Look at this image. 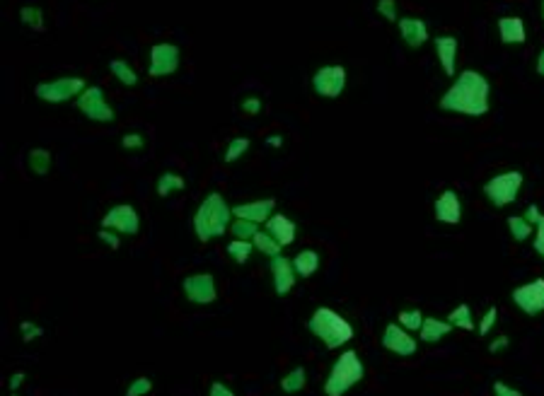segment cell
I'll use <instances>...</instances> for the list:
<instances>
[{
  "label": "cell",
  "instance_id": "4",
  "mask_svg": "<svg viewBox=\"0 0 544 396\" xmlns=\"http://www.w3.org/2000/svg\"><path fill=\"white\" fill-rule=\"evenodd\" d=\"M365 377V368H363L361 358L356 350H344L332 365L329 377L325 379V396H344L351 387Z\"/></svg>",
  "mask_w": 544,
  "mask_h": 396
},
{
  "label": "cell",
  "instance_id": "38",
  "mask_svg": "<svg viewBox=\"0 0 544 396\" xmlns=\"http://www.w3.org/2000/svg\"><path fill=\"white\" fill-rule=\"evenodd\" d=\"M19 331H22V341H24V343H29V341H34V339H42V336H44L42 326L32 324V321H22V324H19Z\"/></svg>",
  "mask_w": 544,
  "mask_h": 396
},
{
  "label": "cell",
  "instance_id": "35",
  "mask_svg": "<svg viewBox=\"0 0 544 396\" xmlns=\"http://www.w3.org/2000/svg\"><path fill=\"white\" fill-rule=\"evenodd\" d=\"M377 12L387 19V22H399V15H397V0H377Z\"/></svg>",
  "mask_w": 544,
  "mask_h": 396
},
{
  "label": "cell",
  "instance_id": "31",
  "mask_svg": "<svg viewBox=\"0 0 544 396\" xmlns=\"http://www.w3.org/2000/svg\"><path fill=\"white\" fill-rule=\"evenodd\" d=\"M186 184H184V179L179 177V174H174V172H165V174H160V179H158V196H170L172 191H181Z\"/></svg>",
  "mask_w": 544,
  "mask_h": 396
},
{
  "label": "cell",
  "instance_id": "11",
  "mask_svg": "<svg viewBox=\"0 0 544 396\" xmlns=\"http://www.w3.org/2000/svg\"><path fill=\"white\" fill-rule=\"evenodd\" d=\"M102 227L114 229L119 234H138L140 229V218L136 213L134 205H114V208L107 210V215L102 218Z\"/></svg>",
  "mask_w": 544,
  "mask_h": 396
},
{
  "label": "cell",
  "instance_id": "39",
  "mask_svg": "<svg viewBox=\"0 0 544 396\" xmlns=\"http://www.w3.org/2000/svg\"><path fill=\"white\" fill-rule=\"evenodd\" d=\"M143 145H145V140L140 133H126L124 138H121V148L124 150H140Z\"/></svg>",
  "mask_w": 544,
  "mask_h": 396
},
{
  "label": "cell",
  "instance_id": "27",
  "mask_svg": "<svg viewBox=\"0 0 544 396\" xmlns=\"http://www.w3.org/2000/svg\"><path fill=\"white\" fill-rule=\"evenodd\" d=\"M307 384V375H305V368H293L291 373L286 375V377L281 379V389L286 394H298L302 392Z\"/></svg>",
  "mask_w": 544,
  "mask_h": 396
},
{
  "label": "cell",
  "instance_id": "3",
  "mask_svg": "<svg viewBox=\"0 0 544 396\" xmlns=\"http://www.w3.org/2000/svg\"><path fill=\"white\" fill-rule=\"evenodd\" d=\"M307 329L315 339H320L322 343L329 350H336L341 346H346L354 339V326L351 321H346L339 312H334L332 307H317L312 312L310 321H307Z\"/></svg>",
  "mask_w": 544,
  "mask_h": 396
},
{
  "label": "cell",
  "instance_id": "30",
  "mask_svg": "<svg viewBox=\"0 0 544 396\" xmlns=\"http://www.w3.org/2000/svg\"><path fill=\"white\" fill-rule=\"evenodd\" d=\"M508 229H511V237L516 242H525V239L532 237V225L523 215H508Z\"/></svg>",
  "mask_w": 544,
  "mask_h": 396
},
{
  "label": "cell",
  "instance_id": "10",
  "mask_svg": "<svg viewBox=\"0 0 544 396\" xmlns=\"http://www.w3.org/2000/svg\"><path fill=\"white\" fill-rule=\"evenodd\" d=\"M513 305L520 312H525L527 317H537L544 312V278H537L525 285H518L511 292Z\"/></svg>",
  "mask_w": 544,
  "mask_h": 396
},
{
  "label": "cell",
  "instance_id": "5",
  "mask_svg": "<svg viewBox=\"0 0 544 396\" xmlns=\"http://www.w3.org/2000/svg\"><path fill=\"white\" fill-rule=\"evenodd\" d=\"M523 182H525V177H523V172H518V169L493 174V177L484 184V196L489 198V203H491L493 208H506V205H511L513 200L518 198V194H520V189H523Z\"/></svg>",
  "mask_w": 544,
  "mask_h": 396
},
{
  "label": "cell",
  "instance_id": "1",
  "mask_svg": "<svg viewBox=\"0 0 544 396\" xmlns=\"http://www.w3.org/2000/svg\"><path fill=\"white\" fill-rule=\"evenodd\" d=\"M489 100H491V82L479 70L469 68L460 73L448 92L440 97V109L464 116H484L491 106Z\"/></svg>",
  "mask_w": 544,
  "mask_h": 396
},
{
  "label": "cell",
  "instance_id": "41",
  "mask_svg": "<svg viewBox=\"0 0 544 396\" xmlns=\"http://www.w3.org/2000/svg\"><path fill=\"white\" fill-rule=\"evenodd\" d=\"M535 227L537 229H535V239H532V247H535V252L544 258V215L540 218V223H537Z\"/></svg>",
  "mask_w": 544,
  "mask_h": 396
},
{
  "label": "cell",
  "instance_id": "9",
  "mask_svg": "<svg viewBox=\"0 0 544 396\" xmlns=\"http://www.w3.org/2000/svg\"><path fill=\"white\" fill-rule=\"evenodd\" d=\"M312 87L325 100H336L346 90V68L344 66H322L312 75Z\"/></svg>",
  "mask_w": 544,
  "mask_h": 396
},
{
  "label": "cell",
  "instance_id": "44",
  "mask_svg": "<svg viewBox=\"0 0 544 396\" xmlns=\"http://www.w3.org/2000/svg\"><path fill=\"white\" fill-rule=\"evenodd\" d=\"M508 346H511V339L503 334V336H498V339H493L491 343H489V353H501V350H506Z\"/></svg>",
  "mask_w": 544,
  "mask_h": 396
},
{
  "label": "cell",
  "instance_id": "28",
  "mask_svg": "<svg viewBox=\"0 0 544 396\" xmlns=\"http://www.w3.org/2000/svg\"><path fill=\"white\" fill-rule=\"evenodd\" d=\"M19 19H22V24H27L29 29H34V32H44V29H46V24H44V12H42V8H37V5H24V8L19 10Z\"/></svg>",
  "mask_w": 544,
  "mask_h": 396
},
{
  "label": "cell",
  "instance_id": "33",
  "mask_svg": "<svg viewBox=\"0 0 544 396\" xmlns=\"http://www.w3.org/2000/svg\"><path fill=\"white\" fill-rule=\"evenodd\" d=\"M247 150H249V138L247 135H237V138L230 140L228 150H225V162H235V160L242 158Z\"/></svg>",
  "mask_w": 544,
  "mask_h": 396
},
{
  "label": "cell",
  "instance_id": "26",
  "mask_svg": "<svg viewBox=\"0 0 544 396\" xmlns=\"http://www.w3.org/2000/svg\"><path fill=\"white\" fill-rule=\"evenodd\" d=\"M252 242H254V249H257V252H262L264 256H271V258L273 256H281V249L283 247L269 232H262V229H259V232L252 237Z\"/></svg>",
  "mask_w": 544,
  "mask_h": 396
},
{
  "label": "cell",
  "instance_id": "29",
  "mask_svg": "<svg viewBox=\"0 0 544 396\" xmlns=\"http://www.w3.org/2000/svg\"><path fill=\"white\" fill-rule=\"evenodd\" d=\"M252 249H254L252 239H233L228 244V254L235 263H247L249 256H252Z\"/></svg>",
  "mask_w": 544,
  "mask_h": 396
},
{
  "label": "cell",
  "instance_id": "43",
  "mask_svg": "<svg viewBox=\"0 0 544 396\" xmlns=\"http://www.w3.org/2000/svg\"><path fill=\"white\" fill-rule=\"evenodd\" d=\"M493 396H523V392H518L516 387L498 379V382H493Z\"/></svg>",
  "mask_w": 544,
  "mask_h": 396
},
{
  "label": "cell",
  "instance_id": "23",
  "mask_svg": "<svg viewBox=\"0 0 544 396\" xmlns=\"http://www.w3.org/2000/svg\"><path fill=\"white\" fill-rule=\"evenodd\" d=\"M109 70H111V75H114L119 82H124L126 87L138 85V73H136L134 68H131V63L124 61V58H114V61H109Z\"/></svg>",
  "mask_w": 544,
  "mask_h": 396
},
{
  "label": "cell",
  "instance_id": "51",
  "mask_svg": "<svg viewBox=\"0 0 544 396\" xmlns=\"http://www.w3.org/2000/svg\"><path fill=\"white\" fill-rule=\"evenodd\" d=\"M12 396H17V394H12Z\"/></svg>",
  "mask_w": 544,
  "mask_h": 396
},
{
  "label": "cell",
  "instance_id": "46",
  "mask_svg": "<svg viewBox=\"0 0 544 396\" xmlns=\"http://www.w3.org/2000/svg\"><path fill=\"white\" fill-rule=\"evenodd\" d=\"M208 396H235V392L228 387V384H223V382H213V384H210Z\"/></svg>",
  "mask_w": 544,
  "mask_h": 396
},
{
  "label": "cell",
  "instance_id": "42",
  "mask_svg": "<svg viewBox=\"0 0 544 396\" xmlns=\"http://www.w3.org/2000/svg\"><path fill=\"white\" fill-rule=\"evenodd\" d=\"M239 109H242L244 114H259V111H262V100H259V97H244V100L239 102Z\"/></svg>",
  "mask_w": 544,
  "mask_h": 396
},
{
  "label": "cell",
  "instance_id": "8",
  "mask_svg": "<svg viewBox=\"0 0 544 396\" xmlns=\"http://www.w3.org/2000/svg\"><path fill=\"white\" fill-rule=\"evenodd\" d=\"M181 63V51L177 44L170 41H160L153 44L150 48V66H148V75L150 77H167L172 73L179 70Z\"/></svg>",
  "mask_w": 544,
  "mask_h": 396
},
{
  "label": "cell",
  "instance_id": "24",
  "mask_svg": "<svg viewBox=\"0 0 544 396\" xmlns=\"http://www.w3.org/2000/svg\"><path fill=\"white\" fill-rule=\"evenodd\" d=\"M27 162H29V169H32L37 177H44V174H48V169H51V153H48L46 148H34V150H29Z\"/></svg>",
  "mask_w": 544,
  "mask_h": 396
},
{
  "label": "cell",
  "instance_id": "22",
  "mask_svg": "<svg viewBox=\"0 0 544 396\" xmlns=\"http://www.w3.org/2000/svg\"><path fill=\"white\" fill-rule=\"evenodd\" d=\"M293 266L300 278H312L320 268V254L315 249H302L293 256Z\"/></svg>",
  "mask_w": 544,
  "mask_h": 396
},
{
  "label": "cell",
  "instance_id": "2",
  "mask_svg": "<svg viewBox=\"0 0 544 396\" xmlns=\"http://www.w3.org/2000/svg\"><path fill=\"white\" fill-rule=\"evenodd\" d=\"M230 218H233V208L225 203V198L220 194H208L194 215V232L199 242L223 237L225 229L230 227Z\"/></svg>",
  "mask_w": 544,
  "mask_h": 396
},
{
  "label": "cell",
  "instance_id": "34",
  "mask_svg": "<svg viewBox=\"0 0 544 396\" xmlns=\"http://www.w3.org/2000/svg\"><path fill=\"white\" fill-rule=\"evenodd\" d=\"M259 232V225L257 223H249V220H235L233 223V234L239 239H252L254 234Z\"/></svg>",
  "mask_w": 544,
  "mask_h": 396
},
{
  "label": "cell",
  "instance_id": "19",
  "mask_svg": "<svg viewBox=\"0 0 544 396\" xmlns=\"http://www.w3.org/2000/svg\"><path fill=\"white\" fill-rule=\"evenodd\" d=\"M435 44V53H438L440 68L448 77L455 75V61H457V39L453 34H438L433 39Z\"/></svg>",
  "mask_w": 544,
  "mask_h": 396
},
{
  "label": "cell",
  "instance_id": "36",
  "mask_svg": "<svg viewBox=\"0 0 544 396\" xmlns=\"http://www.w3.org/2000/svg\"><path fill=\"white\" fill-rule=\"evenodd\" d=\"M496 319H498V307L491 305V307H489L487 314L482 317V321H479V336L491 334V329H493V324H496Z\"/></svg>",
  "mask_w": 544,
  "mask_h": 396
},
{
  "label": "cell",
  "instance_id": "13",
  "mask_svg": "<svg viewBox=\"0 0 544 396\" xmlns=\"http://www.w3.org/2000/svg\"><path fill=\"white\" fill-rule=\"evenodd\" d=\"M382 348L390 350V353L399 355V358H411V355L419 350L416 339L399 324H387L382 331Z\"/></svg>",
  "mask_w": 544,
  "mask_h": 396
},
{
  "label": "cell",
  "instance_id": "45",
  "mask_svg": "<svg viewBox=\"0 0 544 396\" xmlns=\"http://www.w3.org/2000/svg\"><path fill=\"white\" fill-rule=\"evenodd\" d=\"M542 215H544L542 210L537 208L535 203H532V205H527V208H525V215H523V218H525L530 225H537V223H540V218H542Z\"/></svg>",
  "mask_w": 544,
  "mask_h": 396
},
{
  "label": "cell",
  "instance_id": "40",
  "mask_svg": "<svg viewBox=\"0 0 544 396\" xmlns=\"http://www.w3.org/2000/svg\"><path fill=\"white\" fill-rule=\"evenodd\" d=\"M97 237L102 239V242L107 244L109 249H119L121 247V239H119V232H111V229H105L102 227L100 232H97Z\"/></svg>",
  "mask_w": 544,
  "mask_h": 396
},
{
  "label": "cell",
  "instance_id": "14",
  "mask_svg": "<svg viewBox=\"0 0 544 396\" xmlns=\"http://www.w3.org/2000/svg\"><path fill=\"white\" fill-rule=\"evenodd\" d=\"M271 276H273V290L276 295H288L296 285V266L291 258L286 256H273L271 258Z\"/></svg>",
  "mask_w": 544,
  "mask_h": 396
},
{
  "label": "cell",
  "instance_id": "48",
  "mask_svg": "<svg viewBox=\"0 0 544 396\" xmlns=\"http://www.w3.org/2000/svg\"><path fill=\"white\" fill-rule=\"evenodd\" d=\"M535 70H537V75L544 77V48H542L540 53H537V66H535Z\"/></svg>",
  "mask_w": 544,
  "mask_h": 396
},
{
  "label": "cell",
  "instance_id": "50",
  "mask_svg": "<svg viewBox=\"0 0 544 396\" xmlns=\"http://www.w3.org/2000/svg\"><path fill=\"white\" fill-rule=\"evenodd\" d=\"M542 17H544V0H542Z\"/></svg>",
  "mask_w": 544,
  "mask_h": 396
},
{
  "label": "cell",
  "instance_id": "21",
  "mask_svg": "<svg viewBox=\"0 0 544 396\" xmlns=\"http://www.w3.org/2000/svg\"><path fill=\"white\" fill-rule=\"evenodd\" d=\"M450 331H453V324H450V321H440V319H435V317H428V319H424V326H421L419 334L424 343H438V341H443Z\"/></svg>",
  "mask_w": 544,
  "mask_h": 396
},
{
  "label": "cell",
  "instance_id": "6",
  "mask_svg": "<svg viewBox=\"0 0 544 396\" xmlns=\"http://www.w3.org/2000/svg\"><path fill=\"white\" fill-rule=\"evenodd\" d=\"M85 80L82 77H56V80L39 82L34 87V95L46 104H61V102H71L85 92Z\"/></svg>",
  "mask_w": 544,
  "mask_h": 396
},
{
  "label": "cell",
  "instance_id": "20",
  "mask_svg": "<svg viewBox=\"0 0 544 396\" xmlns=\"http://www.w3.org/2000/svg\"><path fill=\"white\" fill-rule=\"evenodd\" d=\"M498 37L508 46H518V44H525L527 29L525 22L520 17H498Z\"/></svg>",
  "mask_w": 544,
  "mask_h": 396
},
{
  "label": "cell",
  "instance_id": "7",
  "mask_svg": "<svg viewBox=\"0 0 544 396\" xmlns=\"http://www.w3.org/2000/svg\"><path fill=\"white\" fill-rule=\"evenodd\" d=\"M75 106L87 116V119L95 121V124H111V121L116 119L114 109H111V104L107 102V95L100 85L87 87V90L75 100Z\"/></svg>",
  "mask_w": 544,
  "mask_h": 396
},
{
  "label": "cell",
  "instance_id": "17",
  "mask_svg": "<svg viewBox=\"0 0 544 396\" xmlns=\"http://www.w3.org/2000/svg\"><path fill=\"white\" fill-rule=\"evenodd\" d=\"M401 34V41L406 44L409 48H421L426 41H428V22L421 17H399L397 22Z\"/></svg>",
  "mask_w": 544,
  "mask_h": 396
},
{
  "label": "cell",
  "instance_id": "12",
  "mask_svg": "<svg viewBox=\"0 0 544 396\" xmlns=\"http://www.w3.org/2000/svg\"><path fill=\"white\" fill-rule=\"evenodd\" d=\"M184 295L189 302L194 305H210L218 297V290H215V281L210 273H194V276H186L184 283Z\"/></svg>",
  "mask_w": 544,
  "mask_h": 396
},
{
  "label": "cell",
  "instance_id": "32",
  "mask_svg": "<svg viewBox=\"0 0 544 396\" xmlns=\"http://www.w3.org/2000/svg\"><path fill=\"white\" fill-rule=\"evenodd\" d=\"M424 312L421 310H401L399 317H397V324L404 326L406 331H421V326H424Z\"/></svg>",
  "mask_w": 544,
  "mask_h": 396
},
{
  "label": "cell",
  "instance_id": "37",
  "mask_svg": "<svg viewBox=\"0 0 544 396\" xmlns=\"http://www.w3.org/2000/svg\"><path fill=\"white\" fill-rule=\"evenodd\" d=\"M148 392H153V382H150L148 377H138V379H134V382L129 384L126 396H145Z\"/></svg>",
  "mask_w": 544,
  "mask_h": 396
},
{
  "label": "cell",
  "instance_id": "25",
  "mask_svg": "<svg viewBox=\"0 0 544 396\" xmlns=\"http://www.w3.org/2000/svg\"><path fill=\"white\" fill-rule=\"evenodd\" d=\"M448 321L453 326H457V329L462 331H472L474 329V317H472V307L467 305V302H462V305H457L453 312L448 314Z\"/></svg>",
  "mask_w": 544,
  "mask_h": 396
},
{
  "label": "cell",
  "instance_id": "18",
  "mask_svg": "<svg viewBox=\"0 0 544 396\" xmlns=\"http://www.w3.org/2000/svg\"><path fill=\"white\" fill-rule=\"evenodd\" d=\"M266 232L271 234V237L276 239L281 247H288V244H293L298 239V225L293 223L288 215L273 213L271 218H269V223H266Z\"/></svg>",
  "mask_w": 544,
  "mask_h": 396
},
{
  "label": "cell",
  "instance_id": "15",
  "mask_svg": "<svg viewBox=\"0 0 544 396\" xmlns=\"http://www.w3.org/2000/svg\"><path fill=\"white\" fill-rule=\"evenodd\" d=\"M276 210V200L273 198H262V200H252V203H239L233 208V215L239 220H249V223H269V218Z\"/></svg>",
  "mask_w": 544,
  "mask_h": 396
},
{
  "label": "cell",
  "instance_id": "49",
  "mask_svg": "<svg viewBox=\"0 0 544 396\" xmlns=\"http://www.w3.org/2000/svg\"><path fill=\"white\" fill-rule=\"evenodd\" d=\"M266 145H271V148H281V145H283V138H281V135H269V138H266Z\"/></svg>",
  "mask_w": 544,
  "mask_h": 396
},
{
  "label": "cell",
  "instance_id": "47",
  "mask_svg": "<svg viewBox=\"0 0 544 396\" xmlns=\"http://www.w3.org/2000/svg\"><path fill=\"white\" fill-rule=\"evenodd\" d=\"M24 384V373H15L12 377H10V382H8V387H10V392H17L19 387Z\"/></svg>",
  "mask_w": 544,
  "mask_h": 396
},
{
  "label": "cell",
  "instance_id": "16",
  "mask_svg": "<svg viewBox=\"0 0 544 396\" xmlns=\"http://www.w3.org/2000/svg\"><path fill=\"white\" fill-rule=\"evenodd\" d=\"M433 213H435V218H438L440 223L457 225L460 220H462V203H460L457 191L448 189V191L440 194V196L435 198V203H433Z\"/></svg>",
  "mask_w": 544,
  "mask_h": 396
}]
</instances>
